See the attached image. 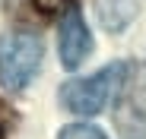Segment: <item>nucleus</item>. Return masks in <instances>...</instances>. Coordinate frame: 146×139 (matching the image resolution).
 <instances>
[{
    "label": "nucleus",
    "instance_id": "nucleus-1",
    "mask_svg": "<svg viewBox=\"0 0 146 139\" xmlns=\"http://www.w3.org/2000/svg\"><path fill=\"white\" fill-rule=\"evenodd\" d=\"M44 41L35 32L0 35V85L7 92H22L41 70Z\"/></svg>",
    "mask_w": 146,
    "mask_h": 139
},
{
    "label": "nucleus",
    "instance_id": "nucleus-2",
    "mask_svg": "<svg viewBox=\"0 0 146 139\" xmlns=\"http://www.w3.org/2000/svg\"><path fill=\"white\" fill-rule=\"evenodd\" d=\"M124 76H127V63H111V66H102L99 73H92L86 79H70L60 89V104L73 114L92 117V114L105 111V104L111 98H117Z\"/></svg>",
    "mask_w": 146,
    "mask_h": 139
},
{
    "label": "nucleus",
    "instance_id": "nucleus-3",
    "mask_svg": "<svg viewBox=\"0 0 146 139\" xmlns=\"http://www.w3.org/2000/svg\"><path fill=\"white\" fill-rule=\"evenodd\" d=\"M114 120L124 139H146V63H127Z\"/></svg>",
    "mask_w": 146,
    "mask_h": 139
},
{
    "label": "nucleus",
    "instance_id": "nucleus-4",
    "mask_svg": "<svg viewBox=\"0 0 146 139\" xmlns=\"http://www.w3.org/2000/svg\"><path fill=\"white\" fill-rule=\"evenodd\" d=\"M57 54H60L64 70H76L92 54V35H89V26L76 3L64 7L60 26H57Z\"/></svg>",
    "mask_w": 146,
    "mask_h": 139
},
{
    "label": "nucleus",
    "instance_id": "nucleus-5",
    "mask_svg": "<svg viewBox=\"0 0 146 139\" xmlns=\"http://www.w3.org/2000/svg\"><path fill=\"white\" fill-rule=\"evenodd\" d=\"M140 7H143L140 0H92V10L99 16L102 29H108V32H124L137 19Z\"/></svg>",
    "mask_w": 146,
    "mask_h": 139
},
{
    "label": "nucleus",
    "instance_id": "nucleus-6",
    "mask_svg": "<svg viewBox=\"0 0 146 139\" xmlns=\"http://www.w3.org/2000/svg\"><path fill=\"white\" fill-rule=\"evenodd\" d=\"M57 139H108L99 127H92V123H70L60 130Z\"/></svg>",
    "mask_w": 146,
    "mask_h": 139
},
{
    "label": "nucleus",
    "instance_id": "nucleus-7",
    "mask_svg": "<svg viewBox=\"0 0 146 139\" xmlns=\"http://www.w3.org/2000/svg\"><path fill=\"white\" fill-rule=\"evenodd\" d=\"M32 3H35L41 13H54V10H60V7L67 3V0H32Z\"/></svg>",
    "mask_w": 146,
    "mask_h": 139
}]
</instances>
